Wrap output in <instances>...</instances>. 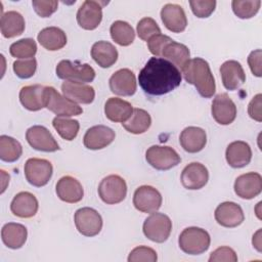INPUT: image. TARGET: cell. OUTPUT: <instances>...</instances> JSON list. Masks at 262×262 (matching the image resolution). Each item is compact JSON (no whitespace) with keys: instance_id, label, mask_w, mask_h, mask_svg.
<instances>
[{"instance_id":"obj_1","label":"cell","mask_w":262,"mask_h":262,"mask_svg":"<svg viewBox=\"0 0 262 262\" xmlns=\"http://www.w3.org/2000/svg\"><path fill=\"white\" fill-rule=\"evenodd\" d=\"M181 73L176 66L162 57H150L138 75L141 89L149 95H164L181 83Z\"/></svg>"},{"instance_id":"obj_2","label":"cell","mask_w":262,"mask_h":262,"mask_svg":"<svg viewBox=\"0 0 262 262\" xmlns=\"http://www.w3.org/2000/svg\"><path fill=\"white\" fill-rule=\"evenodd\" d=\"M185 81L193 85L201 96L210 98L216 91L215 79L209 63L201 58L189 59L181 69Z\"/></svg>"},{"instance_id":"obj_3","label":"cell","mask_w":262,"mask_h":262,"mask_svg":"<svg viewBox=\"0 0 262 262\" xmlns=\"http://www.w3.org/2000/svg\"><path fill=\"white\" fill-rule=\"evenodd\" d=\"M211 238L209 233L200 227H187L179 235L178 244L180 249L188 255H200L210 247Z\"/></svg>"},{"instance_id":"obj_4","label":"cell","mask_w":262,"mask_h":262,"mask_svg":"<svg viewBox=\"0 0 262 262\" xmlns=\"http://www.w3.org/2000/svg\"><path fill=\"white\" fill-rule=\"evenodd\" d=\"M56 76L64 81L87 84L94 80L95 71L88 63L63 59L56 66Z\"/></svg>"},{"instance_id":"obj_5","label":"cell","mask_w":262,"mask_h":262,"mask_svg":"<svg viewBox=\"0 0 262 262\" xmlns=\"http://www.w3.org/2000/svg\"><path fill=\"white\" fill-rule=\"evenodd\" d=\"M44 98L45 107L57 115V117H73L83 113V110L79 104L66 96H62L51 86H45Z\"/></svg>"},{"instance_id":"obj_6","label":"cell","mask_w":262,"mask_h":262,"mask_svg":"<svg viewBox=\"0 0 262 262\" xmlns=\"http://www.w3.org/2000/svg\"><path fill=\"white\" fill-rule=\"evenodd\" d=\"M142 230L148 239L161 244L168 239L172 230V221L166 214L154 212L144 220Z\"/></svg>"},{"instance_id":"obj_7","label":"cell","mask_w":262,"mask_h":262,"mask_svg":"<svg viewBox=\"0 0 262 262\" xmlns=\"http://www.w3.org/2000/svg\"><path fill=\"white\" fill-rule=\"evenodd\" d=\"M98 194L102 202L108 205L121 203L127 194V184L119 175L104 177L98 185Z\"/></svg>"},{"instance_id":"obj_8","label":"cell","mask_w":262,"mask_h":262,"mask_svg":"<svg viewBox=\"0 0 262 262\" xmlns=\"http://www.w3.org/2000/svg\"><path fill=\"white\" fill-rule=\"evenodd\" d=\"M147 163L157 170L165 171L177 166L181 162L180 156L170 146L152 145L145 152Z\"/></svg>"},{"instance_id":"obj_9","label":"cell","mask_w":262,"mask_h":262,"mask_svg":"<svg viewBox=\"0 0 262 262\" xmlns=\"http://www.w3.org/2000/svg\"><path fill=\"white\" fill-rule=\"evenodd\" d=\"M77 230L85 236H95L102 228V218L100 214L89 207L78 209L74 216Z\"/></svg>"},{"instance_id":"obj_10","label":"cell","mask_w":262,"mask_h":262,"mask_svg":"<svg viewBox=\"0 0 262 262\" xmlns=\"http://www.w3.org/2000/svg\"><path fill=\"white\" fill-rule=\"evenodd\" d=\"M53 168L45 159L31 158L25 164V176L30 184L36 187L44 186L52 176Z\"/></svg>"},{"instance_id":"obj_11","label":"cell","mask_w":262,"mask_h":262,"mask_svg":"<svg viewBox=\"0 0 262 262\" xmlns=\"http://www.w3.org/2000/svg\"><path fill=\"white\" fill-rule=\"evenodd\" d=\"M26 139L34 149L40 151L52 152L59 149L57 141L44 126L35 125L30 127L26 132Z\"/></svg>"},{"instance_id":"obj_12","label":"cell","mask_w":262,"mask_h":262,"mask_svg":"<svg viewBox=\"0 0 262 262\" xmlns=\"http://www.w3.org/2000/svg\"><path fill=\"white\" fill-rule=\"evenodd\" d=\"M105 2L86 0L79 7L77 21L84 30L96 29L102 19V6Z\"/></svg>"},{"instance_id":"obj_13","label":"cell","mask_w":262,"mask_h":262,"mask_svg":"<svg viewBox=\"0 0 262 262\" xmlns=\"http://www.w3.org/2000/svg\"><path fill=\"white\" fill-rule=\"evenodd\" d=\"M133 205L140 212L154 213L157 212L162 205V195L155 187L142 185L134 192Z\"/></svg>"},{"instance_id":"obj_14","label":"cell","mask_w":262,"mask_h":262,"mask_svg":"<svg viewBox=\"0 0 262 262\" xmlns=\"http://www.w3.org/2000/svg\"><path fill=\"white\" fill-rule=\"evenodd\" d=\"M211 112L214 120L220 125H229L236 117L235 103L226 93H220L215 96Z\"/></svg>"},{"instance_id":"obj_15","label":"cell","mask_w":262,"mask_h":262,"mask_svg":"<svg viewBox=\"0 0 262 262\" xmlns=\"http://www.w3.org/2000/svg\"><path fill=\"white\" fill-rule=\"evenodd\" d=\"M110 89L120 96H131L136 92L137 82L134 73L129 69H121L110 78Z\"/></svg>"},{"instance_id":"obj_16","label":"cell","mask_w":262,"mask_h":262,"mask_svg":"<svg viewBox=\"0 0 262 262\" xmlns=\"http://www.w3.org/2000/svg\"><path fill=\"white\" fill-rule=\"evenodd\" d=\"M215 219L218 224L223 227H236L245 220L243 209L239 205L233 202L221 203L215 210Z\"/></svg>"},{"instance_id":"obj_17","label":"cell","mask_w":262,"mask_h":262,"mask_svg":"<svg viewBox=\"0 0 262 262\" xmlns=\"http://www.w3.org/2000/svg\"><path fill=\"white\" fill-rule=\"evenodd\" d=\"M180 180L186 189H201L209 180L208 169L201 163H190L182 170Z\"/></svg>"},{"instance_id":"obj_18","label":"cell","mask_w":262,"mask_h":262,"mask_svg":"<svg viewBox=\"0 0 262 262\" xmlns=\"http://www.w3.org/2000/svg\"><path fill=\"white\" fill-rule=\"evenodd\" d=\"M115 131L104 125H96L89 128L83 138V143L88 149L96 150L110 145L115 139Z\"/></svg>"},{"instance_id":"obj_19","label":"cell","mask_w":262,"mask_h":262,"mask_svg":"<svg viewBox=\"0 0 262 262\" xmlns=\"http://www.w3.org/2000/svg\"><path fill=\"white\" fill-rule=\"evenodd\" d=\"M262 190V177L259 173L250 172L238 176L234 182V191L244 200H251L260 194Z\"/></svg>"},{"instance_id":"obj_20","label":"cell","mask_w":262,"mask_h":262,"mask_svg":"<svg viewBox=\"0 0 262 262\" xmlns=\"http://www.w3.org/2000/svg\"><path fill=\"white\" fill-rule=\"evenodd\" d=\"M164 26L173 33H181L186 29L187 18L183 8L178 4L168 3L161 10Z\"/></svg>"},{"instance_id":"obj_21","label":"cell","mask_w":262,"mask_h":262,"mask_svg":"<svg viewBox=\"0 0 262 262\" xmlns=\"http://www.w3.org/2000/svg\"><path fill=\"white\" fill-rule=\"evenodd\" d=\"M223 86L230 91L238 89L246 82V74L242 64L236 60H227L220 67Z\"/></svg>"},{"instance_id":"obj_22","label":"cell","mask_w":262,"mask_h":262,"mask_svg":"<svg viewBox=\"0 0 262 262\" xmlns=\"http://www.w3.org/2000/svg\"><path fill=\"white\" fill-rule=\"evenodd\" d=\"M61 92L63 96L74 102L88 104L94 100V88L86 83L64 81L61 84Z\"/></svg>"},{"instance_id":"obj_23","label":"cell","mask_w":262,"mask_h":262,"mask_svg":"<svg viewBox=\"0 0 262 262\" xmlns=\"http://www.w3.org/2000/svg\"><path fill=\"white\" fill-rule=\"evenodd\" d=\"M38 208V200L29 191L18 192L14 195L10 204L11 213L19 218H31L35 216Z\"/></svg>"},{"instance_id":"obj_24","label":"cell","mask_w":262,"mask_h":262,"mask_svg":"<svg viewBox=\"0 0 262 262\" xmlns=\"http://www.w3.org/2000/svg\"><path fill=\"white\" fill-rule=\"evenodd\" d=\"M57 196L70 204H75L83 199L84 190L82 184L72 176H63L56 183Z\"/></svg>"},{"instance_id":"obj_25","label":"cell","mask_w":262,"mask_h":262,"mask_svg":"<svg viewBox=\"0 0 262 262\" xmlns=\"http://www.w3.org/2000/svg\"><path fill=\"white\" fill-rule=\"evenodd\" d=\"M179 142L185 151L190 154L199 152L207 143L206 131L200 127H186L180 134Z\"/></svg>"},{"instance_id":"obj_26","label":"cell","mask_w":262,"mask_h":262,"mask_svg":"<svg viewBox=\"0 0 262 262\" xmlns=\"http://www.w3.org/2000/svg\"><path fill=\"white\" fill-rule=\"evenodd\" d=\"M225 157L228 165L232 168H243L252 160V149L250 145L242 140L233 141L228 144Z\"/></svg>"},{"instance_id":"obj_27","label":"cell","mask_w":262,"mask_h":262,"mask_svg":"<svg viewBox=\"0 0 262 262\" xmlns=\"http://www.w3.org/2000/svg\"><path fill=\"white\" fill-rule=\"evenodd\" d=\"M45 86L35 84L25 86L19 91V101L23 106L29 111L36 112L45 107L44 98Z\"/></svg>"},{"instance_id":"obj_28","label":"cell","mask_w":262,"mask_h":262,"mask_svg":"<svg viewBox=\"0 0 262 262\" xmlns=\"http://www.w3.org/2000/svg\"><path fill=\"white\" fill-rule=\"evenodd\" d=\"M133 113V106L130 102L118 98L111 97L104 104L105 117L112 122H126Z\"/></svg>"},{"instance_id":"obj_29","label":"cell","mask_w":262,"mask_h":262,"mask_svg":"<svg viewBox=\"0 0 262 262\" xmlns=\"http://www.w3.org/2000/svg\"><path fill=\"white\" fill-rule=\"evenodd\" d=\"M28 236L27 228L19 223L9 222L6 223L1 229V237L2 242L9 249H19L21 248Z\"/></svg>"},{"instance_id":"obj_30","label":"cell","mask_w":262,"mask_h":262,"mask_svg":"<svg viewBox=\"0 0 262 262\" xmlns=\"http://www.w3.org/2000/svg\"><path fill=\"white\" fill-rule=\"evenodd\" d=\"M91 56L101 68L112 67L118 59L117 48L107 41H98L92 45Z\"/></svg>"},{"instance_id":"obj_31","label":"cell","mask_w":262,"mask_h":262,"mask_svg":"<svg viewBox=\"0 0 262 262\" xmlns=\"http://www.w3.org/2000/svg\"><path fill=\"white\" fill-rule=\"evenodd\" d=\"M37 39L41 46L50 51L59 50L67 44L66 33L57 27L44 28L39 32Z\"/></svg>"},{"instance_id":"obj_32","label":"cell","mask_w":262,"mask_h":262,"mask_svg":"<svg viewBox=\"0 0 262 262\" xmlns=\"http://www.w3.org/2000/svg\"><path fill=\"white\" fill-rule=\"evenodd\" d=\"M0 29L5 38H13L21 35L25 31L24 16L14 10L3 13L0 20Z\"/></svg>"},{"instance_id":"obj_33","label":"cell","mask_w":262,"mask_h":262,"mask_svg":"<svg viewBox=\"0 0 262 262\" xmlns=\"http://www.w3.org/2000/svg\"><path fill=\"white\" fill-rule=\"evenodd\" d=\"M161 57H164L174 66L182 69L183 66L189 60L190 52L187 46L173 40L164 47Z\"/></svg>"},{"instance_id":"obj_34","label":"cell","mask_w":262,"mask_h":262,"mask_svg":"<svg viewBox=\"0 0 262 262\" xmlns=\"http://www.w3.org/2000/svg\"><path fill=\"white\" fill-rule=\"evenodd\" d=\"M151 118L149 114L142 108H133L132 116L122 126L132 134H141L150 127Z\"/></svg>"},{"instance_id":"obj_35","label":"cell","mask_w":262,"mask_h":262,"mask_svg":"<svg viewBox=\"0 0 262 262\" xmlns=\"http://www.w3.org/2000/svg\"><path fill=\"white\" fill-rule=\"evenodd\" d=\"M110 32L112 39L121 46H128L132 44L135 38L133 28L123 20L114 21L111 26Z\"/></svg>"},{"instance_id":"obj_36","label":"cell","mask_w":262,"mask_h":262,"mask_svg":"<svg viewBox=\"0 0 262 262\" xmlns=\"http://www.w3.org/2000/svg\"><path fill=\"white\" fill-rule=\"evenodd\" d=\"M23 154L21 144L13 137L7 135L0 136V159L4 162L12 163L20 158Z\"/></svg>"},{"instance_id":"obj_37","label":"cell","mask_w":262,"mask_h":262,"mask_svg":"<svg viewBox=\"0 0 262 262\" xmlns=\"http://www.w3.org/2000/svg\"><path fill=\"white\" fill-rule=\"evenodd\" d=\"M52 125L60 137L69 141L76 138L80 128V124L77 120L68 119L66 117H55L52 121Z\"/></svg>"},{"instance_id":"obj_38","label":"cell","mask_w":262,"mask_h":262,"mask_svg":"<svg viewBox=\"0 0 262 262\" xmlns=\"http://www.w3.org/2000/svg\"><path fill=\"white\" fill-rule=\"evenodd\" d=\"M9 52L13 57L24 59L33 58L37 52V45L31 38L20 39L10 45Z\"/></svg>"},{"instance_id":"obj_39","label":"cell","mask_w":262,"mask_h":262,"mask_svg":"<svg viewBox=\"0 0 262 262\" xmlns=\"http://www.w3.org/2000/svg\"><path fill=\"white\" fill-rule=\"evenodd\" d=\"M232 10L234 14L243 19L253 17L258 11L261 6L260 0H233L231 2Z\"/></svg>"},{"instance_id":"obj_40","label":"cell","mask_w":262,"mask_h":262,"mask_svg":"<svg viewBox=\"0 0 262 262\" xmlns=\"http://www.w3.org/2000/svg\"><path fill=\"white\" fill-rule=\"evenodd\" d=\"M157 34H161V29L151 17H143L137 24V35L143 41H148V39Z\"/></svg>"},{"instance_id":"obj_41","label":"cell","mask_w":262,"mask_h":262,"mask_svg":"<svg viewBox=\"0 0 262 262\" xmlns=\"http://www.w3.org/2000/svg\"><path fill=\"white\" fill-rule=\"evenodd\" d=\"M13 72L20 79L31 78L37 69V60L33 58L19 59L13 62Z\"/></svg>"},{"instance_id":"obj_42","label":"cell","mask_w":262,"mask_h":262,"mask_svg":"<svg viewBox=\"0 0 262 262\" xmlns=\"http://www.w3.org/2000/svg\"><path fill=\"white\" fill-rule=\"evenodd\" d=\"M190 8L193 14L200 18L209 17L216 7L215 0H190Z\"/></svg>"},{"instance_id":"obj_43","label":"cell","mask_w":262,"mask_h":262,"mask_svg":"<svg viewBox=\"0 0 262 262\" xmlns=\"http://www.w3.org/2000/svg\"><path fill=\"white\" fill-rule=\"evenodd\" d=\"M158 259L157 253L154 249L145 246H139L134 248L128 257L129 262H138V261H147L156 262Z\"/></svg>"},{"instance_id":"obj_44","label":"cell","mask_w":262,"mask_h":262,"mask_svg":"<svg viewBox=\"0 0 262 262\" xmlns=\"http://www.w3.org/2000/svg\"><path fill=\"white\" fill-rule=\"evenodd\" d=\"M171 41L173 40L169 36L163 35V34H157L148 39L147 47L151 54H154L156 57H161L164 47Z\"/></svg>"},{"instance_id":"obj_45","label":"cell","mask_w":262,"mask_h":262,"mask_svg":"<svg viewBox=\"0 0 262 262\" xmlns=\"http://www.w3.org/2000/svg\"><path fill=\"white\" fill-rule=\"evenodd\" d=\"M32 5L38 15H40L41 17H49L52 13H54L57 10L58 1L34 0V1H32Z\"/></svg>"},{"instance_id":"obj_46","label":"cell","mask_w":262,"mask_h":262,"mask_svg":"<svg viewBox=\"0 0 262 262\" xmlns=\"http://www.w3.org/2000/svg\"><path fill=\"white\" fill-rule=\"evenodd\" d=\"M210 262H236L237 256L233 249L229 247H220L213 251L209 258Z\"/></svg>"},{"instance_id":"obj_47","label":"cell","mask_w":262,"mask_h":262,"mask_svg":"<svg viewBox=\"0 0 262 262\" xmlns=\"http://www.w3.org/2000/svg\"><path fill=\"white\" fill-rule=\"evenodd\" d=\"M261 57H262V50L257 49L254 50L250 53L248 56V63L251 69V72L253 75L256 77H261L262 72H261Z\"/></svg>"},{"instance_id":"obj_48","label":"cell","mask_w":262,"mask_h":262,"mask_svg":"<svg viewBox=\"0 0 262 262\" xmlns=\"http://www.w3.org/2000/svg\"><path fill=\"white\" fill-rule=\"evenodd\" d=\"M261 98L262 94L258 93L253 97V99L250 101L248 106V114L249 116L254 119L257 122L262 121V113H261Z\"/></svg>"},{"instance_id":"obj_49","label":"cell","mask_w":262,"mask_h":262,"mask_svg":"<svg viewBox=\"0 0 262 262\" xmlns=\"http://www.w3.org/2000/svg\"><path fill=\"white\" fill-rule=\"evenodd\" d=\"M253 246L261 252V229H259L254 235H253Z\"/></svg>"}]
</instances>
